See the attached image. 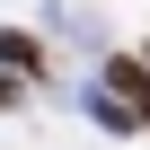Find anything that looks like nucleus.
Here are the masks:
<instances>
[{
	"mask_svg": "<svg viewBox=\"0 0 150 150\" xmlns=\"http://www.w3.org/2000/svg\"><path fill=\"white\" fill-rule=\"evenodd\" d=\"M97 80L132 106V124L150 132V53H106V71H97Z\"/></svg>",
	"mask_w": 150,
	"mask_h": 150,
	"instance_id": "nucleus-1",
	"label": "nucleus"
},
{
	"mask_svg": "<svg viewBox=\"0 0 150 150\" xmlns=\"http://www.w3.org/2000/svg\"><path fill=\"white\" fill-rule=\"evenodd\" d=\"M0 71H18V80H35V88H44V80H53V53H44L27 27H0Z\"/></svg>",
	"mask_w": 150,
	"mask_h": 150,
	"instance_id": "nucleus-2",
	"label": "nucleus"
},
{
	"mask_svg": "<svg viewBox=\"0 0 150 150\" xmlns=\"http://www.w3.org/2000/svg\"><path fill=\"white\" fill-rule=\"evenodd\" d=\"M80 106H88V115H97V124H106V132H141V124H132V106H124V97H115V88H106V80H97V88H88V97H80Z\"/></svg>",
	"mask_w": 150,
	"mask_h": 150,
	"instance_id": "nucleus-3",
	"label": "nucleus"
},
{
	"mask_svg": "<svg viewBox=\"0 0 150 150\" xmlns=\"http://www.w3.org/2000/svg\"><path fill=\"white\" fill-rule=\"evenodd\" d=\"M27 88H35V80H18V71H0V115H18V106H27Z\"/></svg>",
	"mask_w": 150,
	"mask_h": 150,
	"instance_id": "nucleus-4",
	"label": "nucleus"
}]
</instances>
